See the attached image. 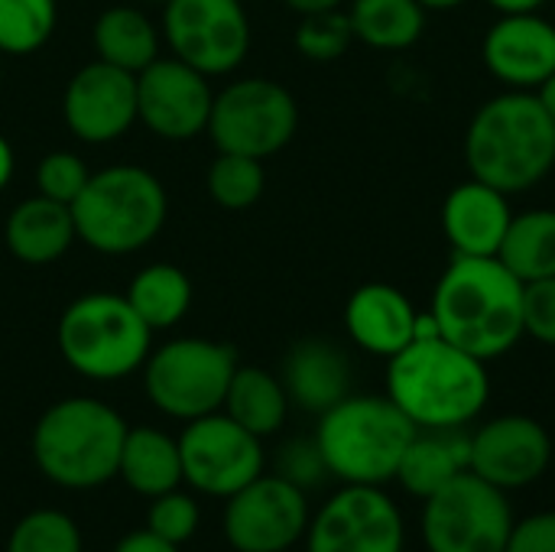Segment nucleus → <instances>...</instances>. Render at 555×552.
Masks as SVG:
<instances>
[{
    "label": "nucleus",
    "mask_w": 555,
    "mask_h": 552,
    "mask_svg": "<svg viewBox=\"0 0 555 552\" xmlns=\"http://www.w3.org/2000/svg\"><path fill=\"white\" fill-rule=\"evenodd\" d=\"M553 459V439L533 416H498L472 436V472L501 491L533 485Z\"/></svg>",
    "instance_id": "17"
},
{
    "label": "nucleus",
    "mask_w": 555,
    "mask_h": 552,
    "mask_svg": "<svg viewBox=\"0 0 555 552\" xmlns=\"http://www.w3.org/2000/svg\"><path fill=\"white\" fill-rule=\"evenodd\" d=\"M537 98H540V104L546 107V114L555 120V72L537 88Z\"/></svg>",
    "instance_id": "43"
},
{
    "label": "nucleus",
    "mask_w": 555,
    "mask_h": 552,
    "mask_svg": "<svg viewBox=\"0 0 555 552\" xmlns=\"http://www.w3.org/2000/svg\"><path fill=\"white\" fill-rule=\"evenodd\" d=\"M237 426L254 433L257 439H267L283 429L289 413V397L280 377H273L263 368H241L234 371L224 407H221Z\"/></svg>",
    "instance_id": "26"
},
{
    "label": "nucleus",
    "mask_w": 555,
    "mask_h": 552,
    "mask_svg": "<svg viewBox=\"0 0 555 552\" xmlns=\"http://www.w3.org/2000/svg\"><path fill=\"white\" fill-rule=\"evenodd\" d=\"M150 514H146V530L156 534L159 540L172 543V547H185L195 530H198V504L176 491H166L159 498H150Z\"/></svg>",
    "instance_id": "35"
},
{
    "label": "nucleus",
    "mask_w": 555,
    "mask_h": 552,
    "mask_svg": "<svg viewBox=\"0 0 555 552\" xmlns=\"http://www.w3.org/2000/svg\"><path fill=\"white\" fill-rule=\"evenodd\" d=\"M146 3H163V7H166V3H169V0H146Z\"/></svg>",
    "instance_id": "45"
},
{
    "label": "nucleus",
    "mask_w": 555,
    "mask_h": 552,
    "mask_svg": "<svg viewBox=\"0 0 555 552\" xmlns=\"http://www.w3.org/2000/svg\"><path fill=\"white\" fill-rule=\"evenodd\" d=\"M511 218V195L475 176L459 182L442 202V234L459 257H498Z\"/></svg>",
    "instance_id": "19"
},
{
    "label": "nucleus",
    "mask_w": 555,
    "mask_h": 552,
    "mask_svg": "<svg viewBox=\"0 0 555 552\" xmlns=\"http://www.w3.org/2000/svg\"><path fill=\"white\" fill-rule=\"evenodd\" d=\"M169 215L163 182L143 166H107L91 172L72 202L75 234L98 254L124 257L156 241Z\"/></svg>",
    "instance_id": "6"
},
{
    "label": "nucleus",
    "mask_w": 555,
    "mask_h": 552,
    "mask_svg": "<svg viewBox=\"0 0 555 552\" xmlns=\"http://www.w3.org/2000/svg\"><path fill=\"white\" fill-rule=\"evenodd\" d=\"M498 257L520 283L555 277V208L514 215Z\"/></svg>",
    "instance_id": "27"
},
{
    "label": "nucleus",
    "mask_w": 555,
    "mask_h": 552,
    "mask_svg": "<svg viewBox=\"0 0 555 552\" xmlns=\"http://www.w3.org/2000/svg\"><path fill=\"white\" fill-rule=\"evenodd\" d=\"M224 540L237 552H286L309 530L306 491L280 475H260L228 498Z\"/></svg>",
    "instance_id": "13"
},
{
    "label": "nucleus",
    "mask_w": 555,
    "mask_h": 552,
    "mask_svg": "<svg viewBox=\"0 0 555 552\" xmlns=\"http://www.w3.org/2000/svg\"><path fill=\"white\" fill-rule=\"evenodd\" d=\"M420 429L390 397H354L319 416L315 446L328 475L345 485H384L397 478L400 459Z\"/></svg>",
    "instance_id": "5"
},
{
    "label": "nucleus",
    "mask_w": 555,
    "mask_h": 552,
    "mask_svg": "<svg viewBox=\"0 0 555 552\" xmlns=\"http://www.w3.org/2000/svg\"><path fill=\"white\" fill-rule=\"evenodd\" d=\"M325 475L328 468L315 439H293L280 449V478L293 482L296 488H315Z\"/></svg>",
    "instance_id": "37"
},
{
    "label": "nucleus",
    "mask_w": 555,
    "mask_h": 552,
    "mask_svg": "<svg viewBox=\"0 0 555 552\" xmlns=\"http://www.w3.org/2000/svg\"><path fill=\"white\" fill-rule=\"evenodd\" d=\"M59 351L88 381H120L140 371L153 351V329L124 293H85L59 319Z\"/></svg>",
    "instance_id": "7"
},
{
    "label": "nucleus",
    "mask_w": 555,
    "mask_h": 552,
    "mask_svg": "<svg viewBox=\"0 0 555 552\" xmlns=\"http://www.w3.org/2000/svg\"><path fill=\"white\" fill-rule=\"evenodd\" d=\"M498 13H540L546 0H488Z\"/></svg>",
    "instance_id": "41"
},
{
    "label": "nucleus",
    "mask_w": 555,
    "mask_h": 552,
    "mask_svg": "<svg viewBox=\"0 0 555 552\" xmlns=\"http://www.w3.org/2000/svg\"><path fill=\"white\" fill-rule=\"evenodd\" d=\"M309 552H403L406 530L380 485H345L309 521Z\"/></svg>",
    "instance_id": "14"
},
{
    "label": "nucleus",
    "mask_w": 555,
    "mask_h": 552,
    "mask_svg": "<svg viewBox=\"0 0 555 552\" xmlns=\"http://www.w3.org/2000/svg\"><path fill=\"white\" fill-rule=\"evenodd\" d=\"M286 552H289V550H286Z\"/></svg>",
    "instance_id": "46"
},
{
    "label": "nucleus",
    "mask_w": 555,
    "mask_h": 552,
    "mask_svg": "<svg viewBox=\"0 0 555 552\" xmlns=\"http://www.w3.org/2000/svg\"><path fill=\"white\" fill-rule=\"evenodd\" d=\"M465 159L475 179L520 195L555 166V120L537 91H504L485 101L465 130Z\"/></svg>",
    "instance_id": "2"
},
{
    "label": "nucleus",
    "mask_w": 555,
    "mask_h": 552,
    "mask_svg": "<svg viewBox=\"0 0 555 552\" xmlns=\"http://www.w3.org/2000/svg\"><path fill=\"white\" fill-rule=\"evenodd\" d=\"M345 329L361 351L390 361L413 342L416 309L397 286L364 283L345 306Z\"/></svg>",
    "instance_id": "20"
},
{
    "label": "nucleus",
    "mask_w": 555,
    "mask_h": 552,
    "mask_svg": "<svg viewBox=\"0 0 555 552\" xmlns=\"http://www.w3.org/2000/svg\"><path fill=\"white\" fill-rule=\"evenodd\" d=\"M208 195L228 208V211H244L260 202L267 189V172L263 159L241 156V153H218V159L208 166Z\"/></svg>",
    "instance_id": "31"
},
{
    "label": "nucleus",
    "mask_w": 555,
    "mask_h": 552,
    "mask_svg": "<svg viewBox=\"0 0 555 552\" xmlns=\"http://www.w3.org/2000/svg\"><path fill=\"white\" fill-rule=\"evenodd\" d=\"M462 3H468V0H420V7H423L426 13H446V10H455V7H462Z\"/></svg>",
    "instance_id": "44"
},
{
    "label": "nucleus",
    "mask_w": 555,
    "mask_h": 552,
    "mask_svg": "<svg viewBox=\"0 0 555 552\" xmlns=\"http://www.w3.org/2000/svg\"><path fill=\"white\" fill-rule=\"evenodd\" d=\"M182 482L208 498H231L263 475V446L228 413L189 420L179 436Z\"/></svg>",
    "instance_id": "12"
},
{
    "label": "nucleus",
    "mask_w": 555,
    "mask_h": 552,
    "mask_svg": "<svg viewBox=\"0 0 555 552\" xmlns=\"http://www.w3.org/2000/svg\"><path fill=\"white\" fill-rule=\"evenodd\" d=\"M351 42H354V29L348 13L341 10L309 13L296 29V49L309 62H335L348 52Z\"/></svg>",
    "instance_id": "33"
},
{
    "label": "nucleus",
    "mask_w": 555,
    "mask_h": 552,
    "mask_svg": "<svg viewBox=\"0 0 555 552\" xmlns=\"http://www.w3.org/2000/svg\"><path fill=\"white\" fill-rule=\"evenodd\" d=\"M462 472H472V436L465 429H420L400 459L397 482L426 501Z\"/></svg>",
    "instance_id": "23"
},
{
    "label": "nucleus",
    "mask_w": 555,
    "mask_h": 552,
    "mask_svg": "<svg viewBox=\"0 0 555 552\" xmlns=\"http://www.w3.org/2000/svg\"><path fill=\"white\" fill-rule=\"evenodd\" d=\"M481 59L511 91H537L555 72V23L543 13H501L485 33Z\"/></svg>",
    "instance_id": "18"
},
{
    "label": "nucleus",
    "mask_w": 555,
    "mask_h": 552,
    "mask_svg": "<svg viewBox=\"0 0 555 552\" xmlns=\"http://www.w3.org/2000/svg\"><path fill=\"white\" fill-rule=\"evenodd\" d=\"M299 127L296 98L273 78H241L215 94L208 133L218 153L267 159L280 153Z\"/></svg>",
    "instance_id": "10"
},
{
    "label": "nucleus",
    "mask_w": 555,
    "mask_h": 552,
    "mask_svg": "<svg viewBox=\"0 0 555 552\" xmlns=\"http://www.w3.org/2000/svg\"><path fill=\"white\" fill-rule=\"evenodd\" d=\"M7 552H81V530L62 511H29L13 527Z\"/></svg>",
    "instance_id": "32"
},
{
    "label": "nucleus",
    "mask_w": 555,
    "mask_h": 552,
    "mask_svg": "<svg viewBox=\"0 0 555 552\" xmlns=\"http://www.w3.org/2000/svg\"><path fill=\"white\" fill-rule=\"evenodd\" d=\"M117 475L127 482L130 491H137L143 498H159L166 491H176L182 485L179 439H172L153 426L127 429Z\"/></svg>",
    "instance_id": "24"
},
{
    "label": "nucleus",
    "mask_w": 555,
    "mask_h": 552,
    "mask_svg": "<svg viewBox=\"0 0 555 552\" xmlns=\"http://www.w3.org/2000/svg\"><path fill=\"white\" fill-rule=\"evenodd\" d=\"M124 416L94 397L52 403L33 429L36 468L59 488L91 491L117 475L127 439Z\"/></svg>",
    "instance_id": "4"
},
{
    "label": "nucleus",
    "mask_w": 555,
    "mask_h": 552,
    "mask_svg": "<svg viewBox=\"0 0 555 552\" xmlns=\"http://www.w3.org/2000/svg\"><path fill=\"white\" fill-rule=\"evenodd\" d=\"M13 166H16V159H13V146H10V140L0 133V192L10 185V179H13Z\"/></svg>",
    "instance_id": "42"
},
{
    "label": "nucleus",
    "mask_w": 555,
    "mask_h": 552,
    "mask_svg": "<svg viewBox=\"0 0 555 552\" xmlns=\"http://www.w3.org/2000/svg\"><path fill=\"white\" fill-rule=\"evenodd\" d=\"M504 552H555V511H543L514 524Z\"/></svg>",
    "instance_id": "38"
},
{
    "label": "nucleus",
    "mask_w": 555,
    "mask_h": 552,
    "mask_svg": "<svg viewBox=\"0 0 555 552\" xmlns=\"http://www.w3.org/2000/svg\"><path fill=\"white\" fill-rule=\"evenodd\" d=\"M514 530L507 491L462 472L423 511V543L429 552H504Z\"/></svg>",
    "instance_id": "9"
},
{
    "label": "nucleus",
    "mask_w": 555,
    "mask_h": 552,
    "mask_svg": "<svg viewBox=\"0 0 555 552\" xmlns=\"http://www.w3.org/2000/svg\"><path fill=\"white\" fill-rule=\"evenodd\" d=\"M59 23L55 0H0V52L33 55L39 52Z\"/></svg>",
    "instance_id": "30"
},
{
    "label": "nucleus",
    "mask_w": 555,
    "mask_h": 552,
    "mask_svg": "<svg viewBox=\"0 0 555 552\" xmlns=\"http://www.w3.org/2000/svg\"><path fill=\"white\" fill-rule=\"evenodd\" d=\"M3 241H7V251L26 267L55 264L78 241L72 205L52 202L39 192L33 198H23L7 215Z\"/></svg>",
    "instance_id": "22"
},
{
    "label": "nucleus",
    "mask_w": 555,
    "mask_h": 552,
    "mask_svg": "<svg viewBox=\"0 0 555 552\" xmlns=\"http://www.w3.org/2000/svg\"><path fill=\"white\" fill-rule=\"evenodd\" d=\"M524 335L555 348V277L524 283Z\"/></svg>",
    "instance_id": "36"
},
{
    "label": "nucleus",
    "mask_w": 555,
    "mask_h": 552,
    "mask_svg": "<svg viewBox=\"0 0 555 552\" xmlns=\"http://www.w3.org/2000/svg\"><path fill=\"white\" fill-rule=\"evenodd\" d=\"M280 381L289 403L322 416L351 394V364L338 345L325 338H306L289 348Z\"/></svg>",
    "instance_id": "21"
},
{
    "label": "nucleus",
    "mask_w": 555,
    "mask_h": 552,
    "mask_svg": "<svg viewBox=\"0 0 555 552\" xmlns=\"http://www.w3.org/2000/svg\"><path fill=\"white\" fill-rule=\"evenodd\" d=\"M354 39L371 49H410L426 29V10L420 0H351L348 10Z\"/></svg>",
    "instance_id": "29"
},
{
    "label": "nucleus",
    "mask_w": 555,
    "mask_h": 552,
    "mask_svg": "<svg viewBox=\"0 0 555 552\" xmlns=\"http://www.w3.org/2000/svg\"><path fill=\"white\" fill-rule=\"evenodd\" d=\"M91 179L85 159L72 150H52L39 159L36 166V189L39 195L52 198V202H62V205H72L85 182Z\"/></svg>",
    "instance_id": "34"
},
{
    "label": "nucleus",
    "mask_w": 555,
    "mask_h": 552,
    "mask_svg": "<svg viewBox=\"0 0 555 552\" xmlns=\"http://www.w3.org/2000/svg\"><path fill=\"white\" fill-rule=\"evenodd\" d=\"M387 397L416 429H465L491 397L485 361L446 338L410 342L387 368Z\"/></svg>",
    "instance_id": "3"
},
{
    "label": "nucleus",
    "mask_w": 555,
    "mask_h": 552,
    "mask_svg": "<svg viewBox=\"0 0 555 552\" xmlns=\"http://www.w3.org/2000/svg\"><path fill=\"white\" fill-rule=\"evenodd\" d=\"M429 312L449 345L488 364L524 338V283L501 257L452 254Z\"/></svg>",
    "instance_id": "1"
},
{
    "label": "nucleus",
    "mask_w": 555,
    "mask_h": 552,
    "mask_svg": "<svg viewBox=\"0 0 555 552\" xmlns=\"http://www.w3.org/2000/svg\"><path fill=\"white\" fill-rule=\"evenodd\" d=\"M293 13L309 16V13H325V10H341L345 0H283Z\"/></svg>",
    "instance_id": "40"
},
{
    "label": "nucleus",
    "mask_w": 555,
    "mask_h": 552,
    "mask_svg": "<svg viewBox=\"0 0 555 552\" xmlns=\"http://www.w3.org/2000/svg\"><path fill=\"white\" fill-rule=\"evenodd\" d=\"M215 91L208 75L182 59H156L137 72V120L163 140H195L208 130Z\"/></svg>",
    "instance_id": "15"
},
{
    "label": "nucleus",
    "mask_w": 555,
    "mask_h": 552,
    "mask_svg": "<svg viewBox=\"0 0 555 552\" xmlns=\"http://www.w3.org/2000/svg\"><path fill=\"white\" fill-rule=\"evenodd\" d=\"M114 552H179V547L159 540V537L150 534V530H137V534H127V537L114 547Z\"/></svg>",
    "instance_id": "39"
},
{
    "label": "nucleus",
    "mask_w": 555,
    "mask_h": 552,
    "mask_svg": "<svg viewBox=\"0 0 555 552\" xmlns=\"http://www.w3.org/2000/svg\"><path fill=\"white\" fill-rule=\"evenodd\" d=\"M62 117L81 143H114L137 124V75L101 59L81 65L62 94Z\"/></svg>",
    "instance_id": "16"
},
{
    "label": "nucleus",
    "mask_w": 555,
    "mask_h": 552,
    "mask_svg": "<svg viewBox=\"0 0 555 552\" xmlns=\"http://www.w3.org/2000/svg\"><path fill=\"white\" fill-rule=\"evenodd\" d=\"M163 33L176 59L202 75H228L250 52V20L241 0H169Z\"/></svg>",
    "instance_id": "11"
},
{
    "label": "nucleus",
    "mask_w": 555,
    "mask_h": 552,
    "mask_svg": "<svg viewBox=\"0 0 555 552\" xmlns=\"http://www.w3.org/2000/svg\"><path fill=\"white\" fill-rule=\"evenodd\" d=\"M94 55L124 72H143L159 59V33L137 7H107L91 29Z\"/></svg>",
    "instance_id": "25"
},
{
    "label": "nucleus",
    "mask_w": 555,
    "mask_h": 552,
    "mask_svg": "<svg viewBox=\"0 0 555 552\" xmlns=\"http://www.w3.org/2000/svg\"><path fill=\"white\" fill-rule=\"evenodd\" d=\"M124 296L153 332H163L185 319L192 306V280L176 264H150L130 280Z\"/></svg>",
    "instance_id": "28"
},
{
    "label": "nucleus",
    "mask_w": 555,
    "mask_h": 552,
    "mask_svg": "<svg viewBox=\"0 0 555 552\" xmlns=\"http://www.w3.org/2000/svg\"><path fill=\"white\" fill-rule=\"evenodd\" d=\"M237 351L211 338H172L143 364L146 400L172 420H198L224 407Z\"/></svg>",
    "instance_id": "8"
}]
</instances>
